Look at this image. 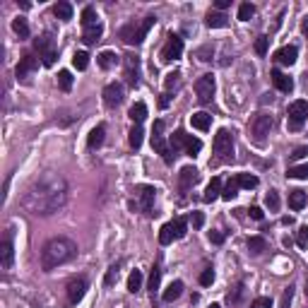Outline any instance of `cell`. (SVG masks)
Returning <instances> with one entry per match:
<instances>
[{"label": "cell", "instance_id": "obj_54", "mask_svg": "<svg viewBox=\"0 0 308 308\" xmlns=\"http://www.w3.org/2000/svg\"><path fill=\"white\" fill-rule=\"evenodd\" d=\"M190 219H193V227H195V229H202V224H205V214H202V212H193Z\"/></svg>", "mask_w": 308, "mask_h": 308}, {"label": "cell", "instance_id": "obj_64", "mask_svg": "<svg viewBox=\"0 0 308 308\" xmlns=\"http://www.w3.org/2000/svg\"><path fill=\"white\" fill-rule=\"evenodd\" d=\"M306 34H308V27H306Z\"/></svg>", "mask_w": 308, "mask_h": 308}, {"label": "cell", "instance_id": "obj_8", "mask_svg": "<svg viewBox=\"0 0 308 308\" xmlns=\"http://www.w3.org/2000/svg\"><path fill=\"white\" fill-rule=\"evenodd\" d=\"M195 92H197V101L200 104H210L214 97V77L212 75H202L195 82Z\"/></svg>", "mask_w": 308, "mask_h": 308}, {"label": "cell", "instance_id": "obj_37", "mask_svg": "<svg viewBox=\"0 0 308 308\" xmlns=\"http://www.w3.org/2000/svg\"><path fill=\"white\" fill-rule=\"evenodd\" d=\"M287 176H289V178H299V181L308 178V164H296V166H289Z\"/></svg>", "mask_w": 308, "mask_h": 308}, {"label": "cell", "instance_id": "obj_47", "mask_svg": "<svg viewBox=\"0 0 308 308\" xmlns=\"http://www.w3.org/2000/svg\"><path fill=\"white\" fill-rule=\"evenodd\" d=\"M265 205H267L272 212H277V210H279V195H277V190H270V193H267Z\"/></svg>", "mask_w": 308, "mask_h": 308}, {"label": "cell", "instance_id": "obj_44", "mask_svg": "<svg viewBox=\"0 0 308 308\" xmlns=\"http://www.w3.org/2000/svg\"><path fill=\"white\" fill-rule=\"evenodd\" d=\"M118 270H121V265H111V267L106 270V277H104V284H106V287H113V284L118 282Z\"/></svg>", "mask_w": 308, "mask_h": 308}, {"label": "cell", "instance_id": "obj_51", "mask_svg": "<svg viewBox=\"0 0 308 308\" xmlns=\"http://www.w3.org/2000/svg\"><path fill=\"white\" fill-rule=\"evenodd\" d=\"M250 308H272V299H270V296H258V299L250 304Z\"/></svg>", "mask_w": 308, "mask_h": 308}, {"label": "cell", "instance_id": "obj_53", "mask_svg": "<svg viewBox=\"0 0 308 308\" xmlns=\"http://www.w3.org/2000/svg\"><path fill=\"white\" fill-rule=\"evenodd\" d=\"M56 58H58V51H56V49H53V51H46V53H44V56H41V63H44V65H46V67H51V65H53V63H56Z\"/></svg>", "mask_w": 308, "mask_h": 308}, {"label": "cell", "instance_id": "obj_13", "mask_svg": "<svg viewBox=\"0 0 308 308\" xmlns=\"http://www.w3.org/2000/svg\"><path fill=\"white\" fill-rule=\"evenodd\" d=\"M197 178H200V174H197V169H195V166H183V169H181V174H178V185H181V190L188 193L193 185L197 183Z\"/></svg>", "mask_w": 308, "mask_h": 308}, {"label": "cell", "instance_id": "obj_7", "mask_svg": "<svg viewBox=\"0 0 308 308\" xmlns=\"http://www.w3.org/2000/svg\"><path fill=\"white\" fill-rule=\"evenodd\" d=\"M181 56H183V39L178 34H169V41H166V46L162 51V58L166 63H174L178 61Z\"/></svg>", "mask_w": 308, "mask_h": 308}, {"label": "cell", "instance_id": "obj_25", "mask_svg": "<svg viewBox=\"0 0 308 308\" xmlns=\"http://www.w3.org/2000/svg\"><path fill=\"white\" fill-rule=\"evenodd\" d=\"M101 34H104V27L101 24H94V27H87L84 29V34H82V41L89 46V44H97L99 39H101Z\"/></svg>", "mask_w": 308, "mask_h": 308}, {"label": "cell", "instance_id": "obj_50", "mask_svg": "<svg viewBox=\"0 0 308 308\" xmlns=\"http://www.w3.org/2000/svg\"><path fill=\"white\" fill-rule=\"evenodd\" d=\"M296 243H299V248H308V227H301L296 231Z\"/></svg>", "mask_w": 308, "mask_h": 308}, {"label": "cell", "instance_id": "obj_58", "mask_svg": "<svg viewBox=\"0 0 308 308\" xmlns=\"http://www.w3.org/2000/svg\"><path fill=\"white\" fill-rule=\"evenodd\" d=\"M241 294H243V284H239V287H236V292H234V294H229V301H231V304H236V301L241 299Z\"/></svg>", "mask_w": 308, "mask_h": 308}, {"label": "cell", "instance_id": "obj_57", "mask_svg": "<svg viewBox=\"0 0 308 308\" xmlns=\"http://www.w3.org/2000/svg\"><path fill=\"white\" fill-rule=\"evenodd\" d=\"M248 212H250V217H253V219H255V222H260V219H262V217H265V212H262V210H260V207H250V210H248Z\"/></svg>", "mask_w": 308, "mask_h": 308}, {"label": "cell", "instance_id": "obj_24", "mask_svg": "<svg viewBox=\"0 0 308 308\" xmlns=\"http://www.w3.org/2000/svg\"><path fill=\"white\" fill-rule=\"evenodd\" d=\"M104 135H106V125H97V128L89 132V137H87V145H89L92 149L101 147V145H104Z\"/></svg>", "mask_w": 308, "mask_h": 308}, {"label": "cell", "instance_id": "obj_18", "mask_svg": "<svg viewBox=\"0 0 308 308\" xmlns=\"http://www.w3.org/2000/svg\"><path fill=\"white\" fill-rule=\"evenodd\" d=\"M205 24H207L210 29H224V27L229 24V17H227L224 12H207Z\"/></svg>", "mask_w": 308, "mask_h": 308}, {"label": "cell", "instance_id": "obj_1", "mask_svg": "<svg viewBox=\"0 0 308 308\" xmlns=\"http://www.w3.org/2000/svg\"><path fill=\"white\" fill-rule=\"evenodd\" d=\"M65 202H67V181L56 171L41 174L22 197L24 210L34 217H49L58 212Z\"/></svg>", "mask_w": 308, "mask_h": 308}, {"label": "cell", "instance_id": "obj_15", "mask_svg": "<svg viewBox=\"0 0 308 308\" xmlns=\"http://www.w3.org/2000/svg\"><path fill=\"white\" fill-rule=\"evenodd\" d=\"M12 260H15V248H12V236L7 234L2 239V246H0V265L5 270H10L12 267Z\"/></svg>", "mask_w": 308, "mask_h": 308}, {"label": "cell", "instance_id": "obj_31", "mask_svg": "<svg viewBox=\"0 0 308 308\" xmlns=\"http://www.w3.org/2000/svg\"><path fill=\"white\" fill-rule=\"evenodd\" d=\"M142 135H145L142 125H135V128L130 130V135H128V142H130V147H132V149H140V147H142Z\"/></svg>", "mask_w": 308, "mask_h": 308}, {"label": "cell", "instance_id": "obj_29", "mask_svg": "<svg viewBox=\"0 0 308 308\" xmlns=\"http://www.w3.org/2000/svg\"><path fill=\"white\" fill-rule=\"evenodd\" d=\"M142 289V272L140 270H132L130 277H128V292L130 294H137Z\"/></svg>", "mask_w": 308, "mask_h": 308}, {"label": "cell", "instance_id": "obj_55", "mask_svg": "<svg viewBox=\"0 0 308 308\" xmlns=\"http://www.w3.org/2000/svg\"><path fill=\"white\" fill-rule=\"evenodd\" d=\"M306 154H308V147L304 145V147H296V149H294V154H289V157H292V159L296 162V159H304Z\"/></svg>", "mask_w": 308, "mask_h": 308}, {"label": "cell", "instance_id": "obj_4", "mask_svg": "<svg viewBox=\"0 0 308 308\" xmlns=\"http://www.w3.org/2000/svg\"><path fill=\"white\" fill-rule=\"evenodd\" d=\"M212 147H214V154H217L219 162H234V137H231V132L227 128L217 130Z\"/></svg>", "mask_w": 308, "mask_h": 308}, {"label": "cell", "instance_id": "obj_60", "mask_svg": "<svg viewBox=\"0 0 308 308\" xmlns=\"http://www.w3.org/2000/svg\"><path fill=\"white\" fill-rule=\"evenodd\" d=\"M164 132V121H157L154 123V130H152V135H162Z\"/></svg>", "mask_w": 308, "mask_h": 308}, {"label": "cell", "instance_id": "obj_46", "mask_svg": "<svg viewBox=\"0 0 308 308\" xmlns=\"http://www.w3.org/2000/svg\"><path fill=\"white\" fill-rule=\"evenodd\" d=\"M159 282H162V270L154 265V267H152V275H149V289H152V294L159 289Z\"/></svg>", "mask_w": 308, "mask_h": 308}, {"label": "cell", "instance_id": "obj_6", "mask_svg": "<svg viewBox=\"0 0 308 308\" xmlns=\"http://www.w3.org/2000/svg\"><path fill=\"white\" fill-rule=\"evenodd\" d=\"M287 113H289V130H301L308 118V101H304V99L292 101Z\"/></svg>", "mask_w": 308, "mask_h": 308}, {"label": "cell", "instance_id": "obj_5", "mask_svg": "<svg viewBox=\"0 0 308 308\" xmlns=\"http://www.w3.org/2000/svg\"><path fill=\"white\" fill-rule=\"evenodd\" d=\"M272 125H275V121H272L270 113H258V116L253 118V123H250V135H253V140H255L258 145H262L265 137L270 135Z\"/></svg>", "mask_w": 308, "mask_h": 308}, {"label": "cell", "instance_id": "obj_39", "mask_svg": "<svg viewBox=\"0 0 308 308\" xmlns=\"http://www.w3.org/2000/svg\"><path fill=\"white\" fill-rule=\"evenodd\" d=\"M72 65H75L77 70H87V65H89V53H87V51H77V53L72 56Z\"/></svg>", "mask_w": 308, "mask_h": 308}, {"label": "cell", "instance_id": "obj_11", "mask_svg": "<svg viewBox=\"0 0 308 308\" xmlns=\"http://www.w3.org/2000/svg\"><path fill=\"white\" fill-rule=\"evenodd\" d=\"M123 101V84L121 82H111V84H106L104 87V104L106 106H118Z\"/></svg>", "mask_w": 308, "mask_h": 308}, {"label": "cell", "instance_id": "obj_9", "mask_svg": "<svg viewBox=\"0 0 308 308\" xmlns=\"http://www.w3.org/2000/svg\"><path fill=\"white\" fill-rule=\"evenodd\" d=\"M135 193H137V197H140V207H142V212L152 214L154 197H157V188H154V185H137Z\"/></svg>", "mask_w": 308, "mask_h": 308}, {"label": "cell", "instance_id": "obj_19", "mask_svg": "<svg viewBox=\"0 0 308 308\" xmlns=\"http://www.w3.org/2000/svg\"><path fill=\"white\" fill-rule=\"evenodd\" d=\"M183 294V282L181 279H176V282H171L166 289H164V294H162V299L166 301V304H171V301H176L178 296Z\"/></svg>", "mask_w": 308, "mask_h": 308}, {"label": "cell", "instance_id": "obj_26", "mask_svg": "<svg viewBox=\"0 0 308 308\" xmlns=\"http://www.w3.org/2000/svg\"><path fill=\"white\" fill-rule=\"evenodd\" d=\"M200 149H202V140L193 137V135H185V154L188 157H197Z\"/></svg>", "mask_w": 308, "mask_h": 308}, {"label": "cell", "instance_id": "obj_20", "mask_svg": "<svg viewBox=\"0 0 308 308\" xmlns=\"http://www.w3.org/2000/svg\"><path fill=\"white\" fill-rule=\"evenodd\" d=\"M217 197H222V181L214 176V178L210 181V185H207V190H205L202 200H205V202H214Z\"/></svg>", "mask_w": 308, "mask_h": 308}, {"label": "cell", "instance_id": "obj_12", "mask_svg": "<svg viewBox=\"0 0 308 308\" xmlns=\"http://www.w3.org/2000/svg\"><path fill=\"white\" fill-rule=\"evenodd\" d=\"M125 77L130 87H140V58L137 56H125Z\"/></svg>", "mask_w": 308, "mask_h": 308}, {"label": "cell", "instance_id": "obj_33", "mask_svg": "<svg viewBox=\"0 0 308 308\" xmlns=\"http://www.w3.org/2000/svg\"><path fill=\"white\" fill-rule=\"evenodd\" d=\"M171 227H174V236H176V239H183L185 234H188V219H185V217H176V219L171 222Z\"/></svg>", "mask_w": 308, "mask_h": 308}, {"label": "cell", "instance_id": "obj_22", "mask_svg": "<svg viewBox=\"0 0 308 308\" xmlns=\"http://www.w3.org/2000/svg\"><path fill=\"white\" fill-rule=\"evenodd\" d=\"M99 65L104 67V70H111V67H116L118 63H121V56L116 53V51H104V53H99Z\"/></svg>", "mask_w": 308, "mask_h": 308}, {"label": "cell", "instance_id": "obj_14", "mask_svg": "<svg viewBox=\"0 0 308 308\" xmlns=\"http://www.w3.org/2000/svg\"><path fill=\"white\" fill-rule=\"evenodd\" d=\"M36 67H39V58H34V56H24V58L19 61V65H17L15 75H17V80H27Z\"/></svg>", "mask_w": 308, "mask_h": 308}, {"label": "cell", "instance_id": "obj_49", "mask_svg": "<svg viewBox=\"0 0 308 308\" xmlns=\"http://www.w3.org/2000/svg\"><path fill=\"white\" fill-rule=\"evenodd\" d=\"M292 299H294V287H287V289H284V294H282L279 308H289V306H292Z\"/></svg>", "mask_w": 308, "mask_h": 308}, {"label": "cell", "instance_id": "obj_10", "mask_svg": "<svg viewBox=\"0 0 308 308\" xmlns=\"http://www.w3.org/2000/svg\"><path fill=\"white\" fill-rule=\"evenodd\" d=\"M84 294H87V279L77 277V279H72L67 284V304H72V306L80 304L84 299Z\"/></svg>", "mask_w": 308, "mask_h": 308}, {"label": "cell", "instance_id": "obj_36", "mask_svg": "<svg viewBox=\"0 0 308 308\" xmlns=\"http://www.w3.org/2000/svg\"><path fill=\"white\" fill-rule=\"evenodd\" d=\"M174 239H176V236H174V227H171V224H164V227L159 229V243H162V246H169V243H174Z\"/></svg>", "mask_w": 308, "mask_h": 308}, {"label": "cell", "instance_id": "obj_16", "mask_svg": "<svg viewBox=\"0 0 308 308\" xmlns=\"http://www.w3.org/2000/svg\"><path fill=\"white\" fill-rule=\"evenodd\" d=\"M272 84L279 89V92H284V94H289L292 89H294V80L289 77V75H284L282 70H272Z\"/></svg>", "mask_w": 308, "mask_h": 308}, {"label": "cell", "instance_id": "obj_42", "mask_svg": "<svg viewBox=\"0 0 308 308\" xmlns=\"http://www.w3.org/2000/svg\"><path fill=\"white\" fill-rule=\"evenodd\" d=\"M34 46H36V51H39L41 56H44L46 51H53V41H51V36H41V39H36Z\"/></svg>", "mask_w": 308, "mask_h": 308}, {"label": "cell", "instance_id": "obj_61", "mask_svg": "<svg viewBox=\"0 0 308 308\" xmlns=\"http://www.w3.org/2000/svg\"><path fill=\"white\" fill-rule=\"evenodd\" d=\"M229 5H231V0H217V2H214V7H217V10H227Z\"/></svg>", "mask_w": 308, "mask_h": 308}, {"label": "cell", "instance_id": "obj_48", "mask_svg": "<svg viewBox=\"0 0 308 308\" xmlns=\"http://www.w3.org/2000/svg\"><path fill=\"white\" fill-rule=\"evenodd\" d=\"M267 46H270V39L267 36H258L255 39V53L258 56H265L267 53Z\"/></svg>", "mask_w": 308, "mask_h": 308}, {"label": "cell", "instance_id": "obj_56", "mask_svg": "<svg viewBox=\"0 0 308 308\" xmlns=\"http://www.w3.org/2000/svg\"><path fill=\"white\" fill-rule=\"evenodd\" d=\"M210 241L219 246V243H224V234L222 231H210Z\"/></svg>", "mask_w": 308, "mask_h": 308}, {"label": "cell", "instance_id": "obj_17", "mask_svg": "<svg viewBox=\"0 0 308 308\" xmlns=\"http://www.w3.org/2000/svg\"><path fill=\"white\" fill-rule=\"evenodd\" d=\"M296 56H299V49L296 46H284L275 53V61L282 63V65H294L296 63Z\"/></svg>", "mask_w": 308, "mask_h": 308}, {"label": "cell", "instance_id": "obj_40", "mask_svg": "<svg viewBox=\"0 0 308 308\" xmlns=\"http://www.w3.org/2000/svg\"><path fill=\"white\" fill-rule=\"evenodd\" d=\"M58 87H61L63 92H70V89H72V75H70L67 70H61V72H58Z\"/></svg>", "mask_w": 308, "mask_h": 308}, {"label": "cell", "instance_id": "obj_59", "mask_svg": "<svg viewBox=\"0 0 308 308\" xmlns=\"http://www.w3.org/2000/svg\"><path fill=\"white\" fill-rule=\"evenodd\" d=\"M169 104H171V94H162V99H159V106H162V109H166Z\"/></svg>", "mask_w": 308, "mask_h": 308}, {"label": "cell", "instance_id": "obj_43", "mask_svg": "<svg viewBox=\"0 0 308 308\" xmlns=\"http://www.w3.org/2000/svg\"><path fill=\"white\" fill-rule=\"evenodd\" d=\"M164 84H166V94H169L171 89H178V87H181V72H171V75H166Z\"/></svg>", "mask_w": 308, "mask_h": 308}, {"label": "cell", "instance_id": "obj_23", "mask_svg": "<svg viewBox=\"0 0 308 308\" xmlns=\"http://www.w3.org/2000/svg\"><path fill=\"white\" fill-rule=\"evenodd\" d=\"M190 125H193L195 130H210V125H212V116H210V113H205V111L193 113V116H190Z\"/></svg>", "mask_w": 308, "mask_h": 308}, {"label": "cell", "instance_id": "obj_2", "mask_svg": "<svg viewBox=\"0 0 308 308\" xmlns=\"http://www.w3.org/2000/svg\"><path fill=\"white\" fill-rule=\"evenodd\" d=\"M75 255H77V243H75V241L63 239V236L51 239L46 246L41 248V270H44V272H51L53 267L70 262Z\"/></svg>", "mask_w": 308, "mask_h": 308}, {"label": "cell", "instance_id": "obj_41", "mask_svg": "<svg viewBox=\"0 0 308 308\" xmlns=\"http://www.w3.org/2000/svg\"><path fill=\"white\" fill-rule=\"evenodd\" d=\"M236 178H239V185L246 188V190H250V188L258 185V176H253V174H239Z\"/></svg>", "mask_w": 308, "mask_h": 308}, {"label": "cell", "instance_id": "obj_63", "mask_svg": "<svg viewBox=\"0 0 308 308\" xmlns=\"http://www.w3.org/2000/svg\"><path fill=\"white\" fill-rule=\"evenodd\" d=\"M306 296H308V282H306Z\"/></svg>", "mask_w": 308, "mask_h": 308}, {"label": "cell", "instance_id": "obj_35", "mask_svg": "<svg viewBox=\"0 0 308 308\" xmlns=\"http://www.w3.org/2000/svg\"><path fill=\"white\" fill-rule=\"evenodd\" d=\"M82 24H84V29H87V27L99 24V22H97V10H94L92 5H87V7L82 10Z\"/></svg>", "mask_w": 308, "mask_h": 308}, {"label": "cell", "instance_id": "obj_32", "mask_svg": "<svg viewBox=\"0 0 308 308\" xmlns=\"http://www.w3.org/2000/svg\"><path fill=\"white\" fill-rule=\"evenodd\" d=\"M12 29L19 34V39H29V24H27L24 17H15L12 19Z\"/></svg>", "mask_w": 308, "mask_h": 308}, {"label": "cell", "instance_id": "obj_28", "mask_svg": "<svg viewBox=\"0 0 308 308\" xmlns=\"http://www.w3.org/2000/svg\"><path fill=\"white\" fill-rule=\"evenodd\" d=\"M239 188H241V185H239V178L234 176V178H231L229 183H227L224 188H222V197H224L227 202H231V200H234V197L239 195Z\"/></svg>", "mask_w": 308, "mask_h": 308}, {"label": "cell", "instance_id": "obj_27", "mask_svg": "<svg viewBox=\"0 0 308 308\" xmlns=\"http://www.w3.org/2000/svg\"><path fill=\"white\" fill-rule=\"evenodd\" d=\"M130 118H132V123H142L145 118H147V104L145 101H137V104H132V109H130Z\"/></svg>", "mask_w": 308, "mask_h": 308}, {"label": "cell", "instance_id": "obj_34", "mask_svg": "<svg viewBox=\"0 0 308 308\" xmlns=\"http://www.w3.org/2000/svg\"><path fill=\"white\" fill-rule=\"evenodd\" d=\"M265 248H267V241H265L262 236H250V239H248V250H250V253L260 255Z\"/></svg>", "mask_w": 308, "mask_h": 308}, {"label": "cell", "instance_id": "obj_45", "mask_svg": "<svg viewBox=\"0 0 308 308\" xmlns=\"http://www.w3.org/2000/svg\"><path fill=\"white\" fill-rule=\"evenodd\" d=\"M253 15H255V5H253V2H243V5L239 7V19L248 22V19H250Z\"/></svg>", "mask_w": 308, "mask_h": 308}, {"label": "cell", "instance_id": "obj_62", "mask_svg": "<svg viewBox=\"0 0 308 308\" xmlns=\"http://www.w3.org/2000/svg\"><path fill=\"white\" fill-rule=\"evenodd\" d=\"M210 308H222V306H219V304H212V306H210Z\"/></svg>", "mask_w": 308, "mask_h": 308}, {"label": "cell", "instance_id": "obj_52", "mask_svg": "<svg viewBox=\"0 0 308 308\" xmlns=\"http://www.w3.org/2000/svg\"><path fill=\"white\" fill-rule=\"evenodd\" d=\"M212 282H214V272H212V270H202V272H200V284H202V287H210Z\"/></svg>", "mask_w": 308, "mask_h": 308}, {"label": "cell", "instance_id": "obj_30", "mask_svg": "<svg viewBox=\"0 0 308 308\" xmlns=\"http://www.w3.org/2000/svg\"><path fill=\"white\" fill-rule=\"evenodd\" d=\"M53 12H56V17L63 19V22H67V19H72V5L70 2H56V7H53Z\"/></svg>", "mask_w": 308, "mask_h": 308}, {"label": "cell", "instance_id": "obj_21", "mask_svg": "<svg viewBox=\"0 0 308 308\" xmlns=\"http://www.w3.org/2000/svg\"><path fill=\"white\" fill-rule=\"evenodd\" d=\"M306 193H304V190H301V188H296V190H289V207H292V210H296V212H299V210H304V207H306Z\"/></svg>", "mask_w": 308, "mask_h": 308}, {"label": "cell", "instance_id": "obj_38", "mask_svg": "<svg viewBox=\"0 0 308 308\" xmlns=\"http://www.w3.org/2000/svg\"><path fill=\"white\" fill-rule=\"evenodd\" d=\"M169 147H171V152H174V154H176V152H181V149H185V132H183V130H176V132H174V137H171V145H169Z\"/></svg>", "mask_w": 308, "mask_h": 308}, {"label": "cell", "instance_id": "obj_3", "mask_svg": "<svg viewBox=\"0 0 308 308\" xmlns=\"http://www.w3.org/2000/svg\"><path fill=\"white\" fill-rule=\"evenodd\" d=\"M154 22H157V17H154V15H147L140 24H135V22L125 24L123 29H121V39H123L128 46H140V44L145 41L147 32L154 27Z\"/></svg>", "mask_w": 308, "mask_h": 308}]
</instances>
